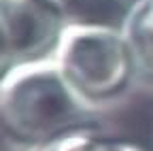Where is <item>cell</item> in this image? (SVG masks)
<instances>
[{"mask_svg":"<svg viewBox=\"0 0 153 151\" xmlns=\"http://www.w3.org/2000/svg\"><path fill=\"white\" fill-rule=\"evenodd\" d=\"M94 102L76 91L53 55L22 60L0 79V126L28 145H53L70 132L83 130Z\"/></svg>","mask_w":153,"mask_h":151,"instance_id":"6da1fadb","label":"cell"},{"mask_svg":"<svg viewBox=\"0 0 153 151\" xmlns=\"http://www.w3.org/2000/svg\"><path fill=\"white\" fill-rule=\"evenodd\" d=\"M51 55L68 83L94 104L117 96L136 72L117 26L64 24Z\"/></svg>","mask_w":153,"mask_h":151,"instance_id":"7a4b0ae2","label":"cell"},{"mask_svg":"<svg viewBox=\"0 0 153 151\" xmlns=\"http://www.w3.org/2000/svg\"><path fill=\"white\" fill-rule=\"evenodd\" d=\"M7 28L17 51V62L43 58L53 51L64 22L47 0H0Z\"/></svg>","mask_w":153,"mask_h":151,"instance_id":"3957f363","label":"cell"},{"mask_svg":"<svg viewBox=\"0 0 153 151\" xmlns=\"http://www.w3.org/2000/svg\"><path fill=\"white\" fill-rule=\"evenodd\" d=\"M136 72L153 79V0H136L121 24Z\"/></svg>","mask_w":153,"mask_h":151,"instance_id":"277c9868","label":"cell"},{"mask_svg":"<svg viewBox=\"0 0 153 151\" xmlns=\"http://www.w3.org/2000/svg\"><path fill=\"white\" fill-rule=\"evenodd\" d=\"M64 24H98L121 28L130 4L126 0H47Z\"/></svg>","mask_w":153,"mask_h":151,"instance_id":"5b68a950","label":"cell"},{"mask_svg":"<svg viewBox=\"0 0 153 151\" xmlns=\"http://www.w3.org/2000/svg\"><path fill=\"white\" fill-rule=\"evenodd\" d=\"M49 151H145L140 145L123 141V138H106L100 134H94L87 128L70 132L49 145Z\"/></svg>","mask_w":153,"mask_h":151,"instance_id":"8992f818","label":"cell"},{"mask_svg":"<svg viewBox=\"0 0 153 151\" xmlns=\"http://www.w3.org/2000/svg\"><path fill=\"white\" fill-rule=\"evenodd\" d=\"M17 64V51H15V45H13V39H11V32L7 28V22L2 13H0V79L9 72V68Z\"/></svg>","mask_w":153,"mask_h":151,"instance_id":"52a82bcc","label":"cell"}]
</instances>
